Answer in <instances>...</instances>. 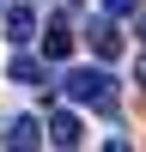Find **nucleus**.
Masks as SVG:
<instances>
[{
    "instance_id": "obj_7",
    "label": "nucleus",
    "mask_w": 146,
    "mask_h": 152,
    "mask_svg": "<svg viewBox=\"0 0 146 152\" xmlns=\"http://www.w3.org/2000/svg\"><path fill=\"white\" fill-rule=\"evenodd\" d=\"M6 79H18V85H49V79H43V67H36L31 55H12V61H6Z\"/></svg>"
},
{
    "instance_id": "obj_6",
    "label": "nucleus",
    "mask_w": 146,
    "mask_h": 152,
    "mask_svg": "<svg viewBox=\"0 0 146 152\" xmlns=\"http://www.w3.org/2000/svg\"><path fill=\"white\" fill-rule=\"evenodd\" d=\"M6 37H12V43H31V37H36V12L31 6H6Z\"/></svg>"
},
{
    "instance_id": "obj_1",
    "label": "nucleus",
    "mask_w": 146,
    "mask_h": 152,
    "mask_svg": "<svg viewBox=\"0 0 146 152\" xmlns=\"http://www.w3.org/2000/svg\"><path fill=\"white\" fill-rule=\"evenodd\" d=\"M61 91H67V104H79V110L116 116V79H110L104 67H73L67 79H61Z\"/></svg>"
},
{
    "instance_id": "obj_2",
    "label": "nucleus",
    "mask_w": 146,
    "mask_h": 152,
    "mask_svg": "<svg viewBox=\"0 0 146 152\" xmlns=\"http://www.w3.org/2000/svg\"><path fill=\"white\" fill-rule=\"evenodd\" d=\"M85 37H91V55H97V61H116V55H122V31H116V12L91 18V24H85Z\"/></svg>"
},
{
    "instance_id": "obj_3",
    "label": "nucleus",
    "mask_w": 146,
    "mask_h": 152,
    "mask_svg": "<svg viewBox=\"0 0 146 152\" xmlns=\"http://www.w3.org/2000/svg\"><path fill=\"white\" fill-rule=\"evenodd\" d=\"M43 134H49V146H79L85 140V122L73 116V110H55V116L43 122Z\"/></svg>"
},
{
    "instance_id": "obj_10",
    "label": "nucleus",
    "mask_w": 146,
    "mask_h": 152,
    "mask_svg": "<svg viewBox=\"0 0 146 152\" xmlns=\"http://www.w3.org/2000/svg\"><path fill=\"white\" fill-rule=\"evenodd\" d=\"M140 85H146V55H140Z\"/></svg>"
},
{
    "instance_id": "obj_4",
    "label": "nucleus",
    "mask_w": 146,
    "mask_h": 152,
    "mask_svg": "<svg viewBox=\"0 0 146 152\" xmlns=\"http://www.w3.org/2000/svg\"><path fill=\"white\" fill-rule=\"evenodd\" d=\"M0 140H6V146H43L49 134H43V122H36V116H18V122H6Z\"/></svg>"
},
{
    "instance_id": "obj_8",
    "label": "nucleus",
    "mask_w": 146,
    "mask_h": 152,
    "mask_svg": "<svg viewBox=\"0 0 146 152\" xmlns=\"http://www.w3.org/2000/svg\"><path fill=\"white\" fill-rule=\"evenodd\" d=\"M104 12H116V18H122V12H140V0H104Z\"/></svg>"
},
{
    "instance_id": "obj_11",
    "label": "nucleus",
    "mask_w": 146,
    "mask_h": 152,
    "mask_svg": "<svg viewBox=\"0 0 146 152\" xmlns=\"http://www.w3.org/2000/svg\"><path fill=\"white\" fill-rule=\"evenodd\" d=\"M0 6H6V0H0Z\"/></svg>"
},
{
    "instance_id": "obj_5",
    "label": "nucleus",
    "mask_w": 146,
    "mask_h": 152,
    "mask_svg": "<svg viewBox=\"0 0 146 152\" xmlns=\"http://www.w3.org/2000/svg\"><path fill=\"white\" fill-rule=\"evenodd\" d=\"M73 55V31H67V18H55L43 31V61H67Z\"/></svg>"
},
{
    "instance_id": "obj_9",
    "label": "nucleus",
    "mask_w": 146,
    "mask_h": 152,
    "mask_svg": "<svg viewBox=\"0 0 146 152\" xmlns=\"http://www.w3.org/2000/svg\"><path fill=\"white\" fill-rule=\"evenodd\" d=\"M140 43H146V12H140Z\"/></svg>"
}]
</instances>
